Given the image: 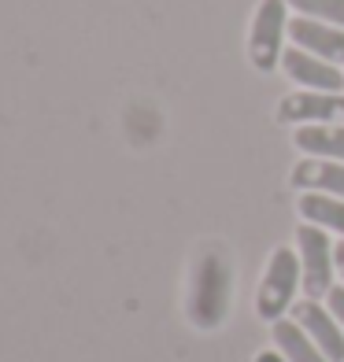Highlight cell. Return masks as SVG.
<instances>
[{"mask_svg": "<svg viewBox=\"0 0 344 362\" xmlns=\"http://www.w3.org/2000/svg\"><path fill=\"white\" fill-rule=\"evenodd\" d=\"M229 292H234V277H229V259L219 244H211L196 255L193 277H189V296H185V315L196 329H219L229 315Z\"/></svg>", "mask_w": 344, "mask_h": 362, "instance_id": "6da1fadb", "label": "cell"}, {"mask_svg": "<svg viewBox=\"0 0 344 362\" xmlns=\"http://www.w3.org/2000/svg\"><path fill=\"white\" fill-rule=\"evenodd\" d=\"M304 285V267H300V252L292 248H277L267 262V274L259 281V296H256V310L263 322H282L285 310L292 307V296Z\"/></svg>", "mask_w": 344, "mask_h": 362, "instance_id": "7a4b0ae2", "label": "cell"}, {"mask_svg": "<svg viewBox=\"0 0 344 362\" xmlns=\"http://www.w3.org/2000/svg\"><path fill=\"white\" fill-rule=\"evenodd\" d=\"M285 37H289V4L285 0H259L256 19L248 30V59L256 71L270 74L285 56Z\"/></svg>", "mask_w": 344, "mask_h": 362, "instance_id": "3957f363", "label": "cell"}, {"mask_svg": "<svg viewBox=\"0 0 344 362\" xmlns=\"http://www.w3.org/2000/svg\"><path fill=\"white\" fill-rule=\"evenodd\" d=\"M297 248H300V267H304V292L307 300H322L333 288V240L322 226L304 222L297 229Z\"/></svg>", "mask_w": 344, "mask_h": 362, "instance_id": "277c9868", "label": "cell"}, {"mask_svg": "<svg viewBox=\"0 0 344 362\" xmlns=\"http://www.w3.org/2000/svg\"><path fill=\"white\" fill-rule=\"evenodd\" d=\"M277 122L292 126H333L344 122V96L340 93H315L300 89L277 104Z\"/></svg>", "mask_w": 344, "mask_h": 362, "instance_id": "5b68a950", "label": "cell"}, {"mask_svg": "<svg viewBox=\"0 0 344 362\" xmlns=\"http://www.w3.org/2000/svg\"><path fill=\"white\" fill-rule=\"evenodd\" d=\"M292 322H297L304 333L311 337L322 348V355L330 362H344V333H340V322L333 318L330 307H322L319 300H300L289 307Z\"/></svg>", "mask_w": 344, "mask_h": 362, "instance_id": "8992f818", "label": "cell"}, {"mask_svg": "<svg viewBox=\"0 0 344 362\" xmlns=\"http://www.w3.org/2000/svg\"><path fill=\"white\" fill-rule=\"evenodd\" d=\"M282 71L297 81L304 89H315V93H340L344 89V74L337 71V63L322 59V56H311L304 48H285L282 56Z\"/></svg>", "mask_w": 344, "mask_h": 362, "instance_id": "52a82bcc", "label": "cell"}, {"mask_svg": "<svg viewBox=\"0 0 344 362\" xmlns=\"http://www.w3.org/2000/svg\"><path fill=\"white\" fill-rule=\"evenodd\" d=\"M289 41L304 48L311 56H322L330 63H344V26H333V23H319V19H289Z\"/></svg>", "mask_w": 344, "mask_h": 362, "instance_id": "ba28073f", "label": "cell"}, {"mask_svg": "<svg viewBox=\"0 0 344 362\" xmlns=\"http://www.w3.org/2000/svg\"><path fill=\"white\" fill-rule=\"evenodd\" d=\"M292 189L300 192H326V196H340L344 200V163L337 159H304L292 167Z\"/></svg>", "mask_w": 344, "mask_h": 362, "instance_id": "9c48e42d", "label": "cell"}, {"mask_svg": "<svg viewBox=\"0 0 344 362\" xmlns=\"http://www.w3.org/2000/svg\"><path fill=\"white\" fill-rule=\"evenodd\" d=\"M292 144L311 159H337L344 163V122L333 126H300L292 134Z\"/></svg>", "mask_w": 344, "mask_h": 362, "instance_id": "30bf717a", "label": "cell"}, {"mask_svg": "<svg viewBox=\"0 0 344 362\" xmlns=\"http://www.w3.org/2000/svg\"><path fill=\"white\" fill-rule=\"evenodd\" d=\"M274 344H277V351L285 355V362H330L322 355V348L315 340H311L304 329L292 322V318H282V322H274Z\"/></svg>", "mask_w": 344, "mask_h": 362, "instance_id": "8fae6325", "label": "cell"}, {"mask_svg": "<svg viewBox=\"0 0 344 362\" xmlns=\"http://www.w3.org/2000/svg\"><path fill=\"white\" fill-rule=\"evenodd\" d=\"M300 215L311 226H322V229H333V233L344 237V200L340 196H326V192H304L300 196Z\"/></svg>", "mask_w": 344, "mask_h": 362, "instance_id": "7c38bea8", "label": "cell"}, {"mask_svg": "<svg viewBox=\"0 0 344 362\" xmlns=\"http://www.w3.org/2000/svg\"><path fill=\"white\" fill-rule=\"evenodd\" d=\"M285 4L297 8L304 19H319V23L344 26V0H285Z\"/></svg>", "mask_w": 344, "mask_h": 362, "instance_id": "4fadbf2b", "label": "cell"}, {"mask_svg": "<svg viewBox=\"0 0 344 362\" xmlns=\"http://www.w3.org/2000/svg\"><path fill=\"white\" fill-rule=\"evenodd\" d=\"M326 303H330V310H333V318H337V322L344 325V285H340V288L333 285V288H330V296H326Z\"/></svg>", "mask_w": 344, "mask_h": 362, "instance_id": "5bb4252c", "label": "cell"}, {"mask_svg": "<svg viewBox=\"0 0 344 362\" xmlns=\"http://www.w3.org/2000/svg\"><path fill=\"white\" fill-rule=\"evenodd\" d=\"M333 267H337V277L344 281V237L333 244Z\"/></svg>", "mask_w": 344, "mask_h": 362, "instance_id": "9a60e30c", "label": "cell"}, {"mask_svg": "<svg viewBox=\"0 0 344 362\" xmlns=\"http://www.w3.org/2000/svg\"><path fill=\"white\" fill-rule=\"evenodd\" d=\"M256 362H285V355H282V351H263Z\"/></svg>", "mask_w": 344, "mask_h": 362, "instance_id": "2e32d148", "label": "cell"}]
</instances>
